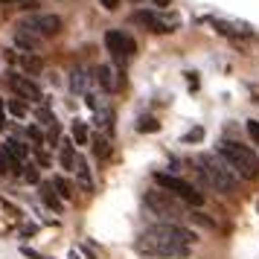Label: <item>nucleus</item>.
<instances>
[{
  "instance_id": "nucleus-1",
  "label": "nucleus",
  "mask_w": 259,
  "mask_h": 259,
  "mask_svg": "<svg viewBox=\"0 0 259 259\" xmlns=\"http://www.w3.org/2000/svg\"><path fill=\"white\" fill-rule=\"evenodd\" d=\"M195 242L198 236L181 224H154L140 233V239L134 242V250L146 259H181L187 256Z\"/></svg>"
},
{
  "instance_id": "nucleus-2",
  "label": "nucleus",
  "mask_w": 259,
  "mask_h": 259,
  "mask_svg": "<svg viewBox=\"0 0 259 259\" xmlns=\"http://www.w3.org/2000/svg\"><path fill=\"white\" fill-rule=\"evenodd\" d=\"M219 157H222L239 178H245V181H256L259 178V157L250 152L247 146H242V143L222 140L219 143Z\"/></svg>"
},
{
  "instance_id": "nucleus-3",
  "label": "nucleus",
  "mask_w": 259,
  "mask_h": 259,
  "mask_svg": "<svg viewBox=\"0 0 259 259\" xmlns=\"http://www.w3.org/2000/svg\"><path fill=\"white\" fill-rule=\"evenodd\" d=\"M198 166H201V175L207 178V184H210L215 192H224V195L236 192V187H239V175L224 163L219 154H201Z\"/></svg>"
},
{
  "instance_id": "nucleus-4",
  "label": "nucleus",
  "mask_w": 259,
  "mask_h": 259,
  "mask_svg": "<svg viewBox=\"0 0 259 259\" xmlns=\"http://www.w3.org/2000/svg\"><path fill=\"white\" fill-rule=\"evenodd\" d=\"M154 184L163 189V192L175 195L178 201L192 204V207H201V204H204V195H201L189 181H184V178H178V175H169V172H154Z\"/></svg>"
},
{
  "instance_id": "nucleus-5",
  "label": "nucleus",
  "mask_w": 259,
  "mask_h": 259,
  "mask_svg": "<svg viewBox=\"0 0 259 259\" xmlns=\"http://www.w3.org/2000/svg\"><path fill=\"white\" fill-rule=\"evenodd\" d=\"M18 29L35 38H56L61 32V18L59 15H29L18 24Z\"/></svg>"
},
{
  "instance_id": "nucleus-6",
  "label": "nucleus",
  "mask_w": 259,
  "mask_h": 259,
  "mask_svg": "<svg viewBox=\"0 0 259 259\" xmlns=\"http://www.w3.org/2000/svg\"><path fill=\"white\" fill-rule=\"evenodd\" d=\"M105 47L108 53L119 61V64H125V61L137 53V44H134V38H128L125 32H119V29H111L105 35Z\"/></svg>"
},
{
  "instance_id": "nucleus-7",
  "label": "nucleus",
  "mask_w": 259,
  "mask_h": 259,
  "mask_svg": "<svg viewBox=\"0 0 259 259\" xmlns=\"http://www.w3.org/2000/svg\"><path fill=\"white\" fill-rule=\"evenodd\" d=\"M175 195H169V192H146V207L154 212V215H166V219H178V215H184L181 212V204L172 201Z\"/></svg>"
},
{
  "instance_id": "nucleus-8",
  "label": "nucleus",
  "mask_w": 259,
  "mask_h": 259,
  "mask_svg": "<svg viewBox=\"0 0 259 259\" xmlns=\"http://www.w3.org/2000/svg\"><path fill=\"white\" fill-rule=\"evenodd\" d=\"M134 24L146 26L152 32H172L178 26V18H163V15L152 12V9H140V12H134Z\"/></svg>"
},
{
  "instance_id": "nucleus-9",
  "label": "nucleus",
  "mask_w": 259,
  "mask_h": 259,
  "mask_svg": "<svg viewBox=\"0 0 259 259\" xmlns=\"http://www.w3.org/2000/svg\"><path fill=\"white\" fill-rule=\"evenodd\" d=\"M12 88L18 99H26V102H41V88H38L32 79H26V76H12Z\"/></svg>"
},
{
  "instance_id": "nucleus-10",
  "label": "nucleus",
  "mask_w": 259,
  "mask_h": 259,
  "mask_svg": "<svg viewBox=\"0 0 259 259\" xmlns=\"http://www.w3.org/2000/svg\"><path fill=\"white\" fill-rule=\"evenodd\" d=\"M59 160L64 169H70V172H76V166H79V157H76V143L73 140H61V149H59Z\"/></svg>"
},
{
  "instance_id": "nucleus-11",
  "label": "nucleus",
  "mask_w": 259,
  "mask_h": 259,
  "mask_svg": "<svg viewBox=\"0 0 259 259\" xmlns=\"http://www.w3.org/2000/svg\"><path fill=\"white\" fill-rule=\"evenodd\" d=\"M41 198H44V204H47L50 210H61V198H59V192H56V187H53V181H44L41 184Z\"/></svg>"
},
{
  "instance_id": "nucleus-12",
  "label": "nucleus",
  "mask_w": 259,
  "mask_h": 259,
  "mask_svg": "<svg viewBox=\"0 0 259 259\" xmlns=\"http://www.w3.org/2000/svg\"><path fill=\"white\" fill-rule=\"evenodd\" d=\"M3 149H6V154L12 157L15 163H21V160L26 157V152H29V149H26V146H24L21 140H18V137H9V140L3 143Z\"/></svg>"
},
{
  "instance_id": "nucleus-13",
  "label": "nucleus",
  "mask_w": 259,
  "mask_h": 259,
  "mask_svg": "<svg viewBox=\"0 0 259 259\" xmlns=\"http://www.w3.org/2000/svg\"><path fill=\"white\" fill-rule=\"evenodd\" d=\"M15 44H18L21 50H26V53H35V50H38V38L18 29V32H15Z\"/></svg>"
},
{
  "instance_id": "nucleus-14",
  "label": "nucleus",
  "mask_w": 259,
  "mask_h": 259,
  "mask_svg": "<svg viewBox=\"0 0 259 259\" xmlns=\"http://www.w3.org/2000/svg\"><path fill=\"white\" fill-rule=\"evenodd\" d=\"M88 140H91V131H88V122H82V119H76V122H73V143H76V146H88Z\"/></svg>"
},
{
  "instance_id": "nucleus-15",
  "label": "nucleus",
  "mask_w": 259,
  "mask_h": 259,
  "mask_svg": "<svg viewBox=\"0 0 259 259\" xmlns=\"http://www.w3.org/2000/svg\"><path fill=\"white\" fill-rule=\"evenodd\" d=\"M18 67H24L26 73H41V59L32 53H24V56H18Z\"/></svg>"
},
{
  "instance_id": "nucleus-16",
  "label": "nucleus",
  "mask_w": 259,
  "mask_h": 259,
  "mask_svg": "<svg viewBox=\"0 0 259 259\" xmlns=\"http://www.w3.org/2000/svg\"><path fill=\"white\" fill-rule=\"evenodd\" d=\"M21 169V163H15L12 157L6 154V149L0 146V178H6V175H12V172H18Z\"/></svg>"
},
{
  "instance_id": "nucleus-17",
  "label": "nucleus",
  "mask_w": 259,
  "mask_h": 259,
  "mask_svg": "<svg viewBox=\"0 0 259 259\" xmlns=\"http://www.w3.org/2000/svg\"><path fill=\"white\" fill-rule=\"evenodd\" d=\"M96 79H99V84H102L105 91H117V79H114V70H111V67H99V70H96Z\"/></svg>"
},
{
  "instance_id": "nucleus-18",
  "label": "nucleus",
  "mask_w": 259,
  "mask_h": 259,
  "mask_svg": "<svg viewBox=\"0 0 259 259\" xmlns=\"http://www.w3.org/2000/svg\"><path fill=\"white\" fill-rule=\"evenodd\" d=\"M53 187H56V192H59V198L61 201H70L73 198V187H70V181H64V178H53Z\"/></svg>"
},
{
  "instance_id": "nucleus-19",
  "label": "nucleus",
  "mask_w": 259,
  "mask_h": 259,
  "mask_svg": "<svg viewBox=\"0 0 259 259\" xmlns=\"http://www.w3.org/2000/svg\"><path fill=\"white\" fill-rule=\"evenodd\" d=\"M94 152L99 160H108V154H111V146H108V140L102 137V134H96L94 137Z\"/></svg>"
},
{
  "instance_id": "nucleus-20",
  "label": "nucleus",
  "mask_w": 259,
  "mask_h": 259,
  "mask_svg": "<svg viewBox=\"0 0 259 259\" xmlns=\"http://www.w3.org/2000/svg\"><path fill=\"white\" fill-rule=\"evenodd\" d=\"M76 172H79V184L91 189V184H94V181H91V172H88V166H84L82 160H79V166H76Z\"/></svg>"
},
{
  "instance_id": "nucleus-21",
  "label": "nucleus",
  "mask_w": 259,
  "mask_h": 259,
  "mask_svg": "<svg viewBox=\"0 0 259 259\" xmlns=\"http://www.w3.org/2000/svg\"><path fill=\"white\" fill-rule=\"evenodd\" d=\"M38 122L41 125H56V117L50 114V108H38Z\"/></svg>"
},
{
  "instance_id": "nucleus-22",
  "label": "nucleus",
  "mask_w": 259,
  "mask_h": 259,
  "mask_svg": "<svg viewBox=\"0 0 259 259\" xmlns=\"http://www.w3.org/2000/svg\"><path fill=\"white\" fill-rule=\"evenodd\" d=\"M9 111L15 117H26V102H18V99H9Z\"/></svg>"
},
{
  "instance_id": "nucleus-23",
  "label": "nucleus",
  "mask_w": 259,
  "mask_h": 259,
  "mask_svg": "<svg viewBox=\"0 0 259 259\" xmlns=\"http://www.w3.org/2000/svg\"><path fill=\"white\" fill-rule=\"evenodd\" d=\"M247 134H250V140L256 143V149H259V119H250L247 122Z\"/></svg>"
},
{
  "instance_id": "nucleus-24",
  "label": "nucleus",
  "mask_w": 259,
  "mask_h": 259,
  "mask_svg": "<svg viewBox=\"0 0 259 259\" xmlns=\"http://www.w3.org/2000/svg\"><path fill=\"white\" fill-rule=\"evenodd\" d=\"M21 181H38V172H35V166H24V172H21Z\"/></svg>"
},
{
  "instance_id": "nucleus-25",
  "label": "nucleus",
  "mask_w": 259,
  "mask_h": 259,
  "mask_svg": "<svg viewBox=\"0 0 259 259\" xmlns=\"http://www.w3.org/2000/svg\"><path fill=\"white\" fill-rule=\"evenodd\" d=\"M73 88H76V91H84V73L82 70H73Z\"/></svg>"
},
{
  "instance_id": "nucleus-26",
  "label": "nucleus",
  "mask_w": 259,
  "mask_h": 259,
  "mask_svg": "<svg viewBox=\"0 0 259 259\" xmlns=\"http://www.w3.org/2000/svg\"><path fill=\"white\" fill-rule=\"evenodd\" d=\"M140 131H157V119L143 117V119H140Z\"/></svg>"
},
{
  "instance_id": "nucleus-27",
  "label": "nucleus",
  "mask_w": 259,
  "mask_h": 259,
  "mask_svg": "<svg viewBox=\"0 0 259 259\" xmlns=\"http://www.w3.org/2000/svg\"><path fill=\"white\" fill-rule=\"evenodd\" d=\"M201 137H204V131H201V128H192L187 137H184V140H187V143H195V140H201Z\"/></svg>"
},
{
  "instance_id": "nucleus-28",
  "label": "nucleus",
  "mask_w": 259,
  "mask_h": 259,
  "mask_svg": "<svg viewBox=\"0 0 259 259\" xmlns=\"http://www.w3.org/2000/svg\"><path fill=\"white\" fill-rule=\"evenodd\" d=\"M102 6H105L108 12H114V9L119 6V0H102Z\"/></svg>"
},
{
  "instance_id": "nucleus-29",
  "label": "nucleus",
  "mask_w": 259,
  "mask_h": 259,
  "mask_svg": "<svg viewBox=\"0 0 259 259\" xmlns=\"http://www.w3.org/2000/svg\"><path fill=\"white\" fill-rule=\"evenodd\" d=\"M26 134H29V137H32V140H41V131H38L35 125H32V128H29V131H26Z\"/></svg>"
},
{
  "instance_id": "nucleus-30",
  "label": "nucleus",
  "mask_w": 259,
  "mask_h": 259,
  "mask_svg": "<svg viewBox=\"0 0 259 259\" xmlns=\"http://www.w3.org/2000/svg\"><path fill=\"white\" fill-rule=\"evenodd\" d=\"M24 256H29V259H41V253H35V250H29V247H24Z\"/></svg>"
},
{
  "instance_id": "nucleus-31",
  "label": "nucleus",
  "mask_w": 259,
  "mask_h": 259,
  "mask_svg": "<svg viewBox=\"0 0 259 259\" xmlns=\"http://www.w3.org/2000/svg\"><path fill=\"white\" fill-rule=\"evenodd\" d=\"M154 6H157V9H166V6H169V3H172V0H152Z\"/></svg>"
},
{
  "instance_id": "nucleus-32",
  "label": "nucleus",
  "mask_w": 259,
  "mask_h": 259,
  "mask_svg": "<svg viewBox=\"0 0 259 259\" xmlns=\"http://www.w3.org/2000/svg\"><path fill=\"white\" fill-rule=\"evenodd\" d=\"M6 125V117H3V105H0V128Z\"/></svg>"
},
{
  "instance_id": "nucleus-33",
  "label": "nucleus",
  "mask_w": 259,
  "mask_h": 259,
  "mask_svg": "<svg viewBox=\"0 0 259 259\" xmlns=\"http://www.w3.org/2000/svg\"><path fill=\"white\" fill-rule=\"evenodd\" d=\"M256 207H259V204H256Z\"/></svg>"
}]
</instances>
